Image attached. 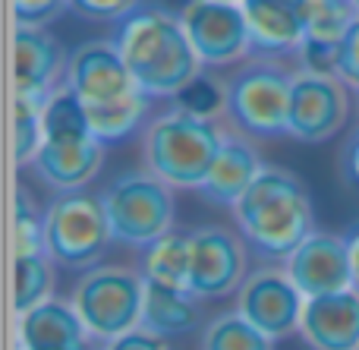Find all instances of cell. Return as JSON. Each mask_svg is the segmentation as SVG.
<instances>
[{
    "instance_id": "16",
    "label": "cell",
    "mask_w": 359,
    "mask_h": 350,
    "mask_svg": "<svg viewBox=\"0 0 359 350\" xmlns=\"http://www.w3.org/2000/svg\"><path fill=\"white\" fill-rule=\"evenodd\" d=\"M44 187L57 193L86 189L104 168V142L95 136L82 139H44L38 155L29 164Z\"/></svg>"
},
{
    "instance_id": "32",
    "label": "cell",
    "mask_w": 359,
    "mask_h": 350,
    "mask_svg": "<svg viewBox=\"0 0 359 350\" xmlns=\"http://www.w3.org/2000/svg\"><path fill=\"white\" fill-rule=\"evenodd\" d=\"M69 6V0H13L16 25H44L57 19Z\"/></svg>"
},
{
    "instance_id": "8",
    "label": "cell",
    "mask_w": 359,
    "mask_h": 350,
    "mask_svg": "<svg viewBox=\"0 0 359 350\" xmlns=\"http://www.w3.org/2000/svg\"><path fill=\"white\" fill-rule=\"evenodd\" d=\"M353 111V88L334 73H312L293 69L290 86V114H287V136L297 142H328L350 123Z\"/></svg>"
},
{
    "instance_id": "9",
    "label": "cell",
    "mask_w": 359,
    "mask_h": 350,
    "mask_svg": "<svg viewBox=\"0 0 359 350\" xmlns=\"http://www.w3.org/2000/svg\"><path fill=\"white\" fill-rule=\"evenodd\" d=\"M180 22L202 67H236L252 54V38L240 4L189 0L180 13Z\"/></svg>"
},
{
    "instance_id": "19",
    "label": "cell",
    "mask_w": 359,
    "mask_h": 350,
    "mask_svg": "<svg viewBox=\"0 0 359 350\" xmlns=\"http://www.w3.org/2000/svg\"><path fill=\"white\" fill-rule=\"evenodd\" d=\"M16 341L19 350H86L88 332L73 300L48 297L35 309L19 316Z\"/></svg>"
},
{
    "instance_id": "13",
    "label": "cell",
    "mask_w": 359,
    "mask_h": 350,
    "mask_svg": "<svg viewBox=\"0 0 359 350\" xmlns=\"http://www.w3.org/2000/svg\"><path fill=\"white\" fill-rule=\"evenodd\" d=\"M13 60H16V98H25L32 105L44 107V101L67 79L69 57L44 25H16Z\"/></svg>"
},
{
    "instance_id": "34",
    "label": "cell",
    "mask_w": 359,
    "mask_h": 350,
    "mask_svg": "<svg viewBox=\"0 0 359 350\" xmlns=\"http://www.w3.org/2000/svg\"><path fill=\"white\" fill-rule=\"evenodd\" d=\"M104 350H168V341L151 335V332H145V328H133V332L107 341Z\"/></svg>"
},
{
    "instance_id": "21",
    "label": "cell",
    "mask_w": 359,
    "mask_h": 350,
    "mask_svg": "<svg viewBox=\"0 0 359 350\" xmlns=\"http://www.w3.org/2000/svg\"><path fill=\"white\" fill-rule=\"evenodd\" d=\"M189 269H192L189 234L170 231L142 250V278L151 284L189 290Z\"/></svg>"
},
{
    "instance_id": "5",
    "label": "cell",
    "mask_w": 359,
    "mask_h": 350,
    "mask_svg": "<svg viewBox=\"0 0 359 350\" xmlns=\"http://www.w3.org/2000/svg\"><path fill=\"white\" fill-rule=\"evenodd\" d=\"M101 206L111 221L114 243L145 250L174 231L177 202L174 187L151 170H126L101 189Z\"/></svg>"
},
{
    "instance_id": "26",
    "label": "cell",
    "mask_w": 359,
    "mask_h": 350,
    "mask_svg": "<svg viewBox=\"0 0 359 350\" xmlns=\"http://www.w3.org/2000/svg\"><path fill=\"white\" fill-rule=\"evenodd\" d=\"M202 350H274V341L233 309V313H217L205 325Z\"/></svg>"
},
{
    "instance_id": "18",
    "label": "cell",
    "mask_w": 359,
    "mask_h": 350,
    "mask_svg": "<svg viewBox=\"0 0 359 350\" xmlns=\"http://www.w3.org/2000/svg\"><path fill=\"white\" fill-rule=\"evenodd\" d=\"M249 38L255 54L280 57L299 54L306 41L303 29V0H243Z\"/></svg>"
},
{
    "instance_id": "35",
    "label": "cell",
    "mask_w": 359,
    "mask_h": 350,
    "mask_svg": "<svg viewBox=\"0 0 359 350\" xmlns=\"http://www.w3.org/2000/svg\"><path fill=\"white\" fill-rule=\"evenodd\" d=\"M341 174L347 183H356L359 187V126L353 136L347 139V145L341 149Z\"/></svg>"
},
{
    "instance_id": "12",
    "label": "cell",
    "mask_w": 359,
    "mask_h": 350,
    "mask_svg": "<svg viewBox=\"0 0 359 350\" xmlns=\"http://www.w3.org/2000/svg\"><path fill=\"white\" fill-rule=\"evenodd\" d=\"M63 86L73 88L86 107L92 105H111L126 95L139 92L130 67H126L120 48L114 38H92L82 41L67 60V79Z\"/></svg>"
},
{
    "instance_id": "2",
    "label": "cell",
    "mask_w": 359,
    "mask_h": 350,
    "mask_svg": "<svg viewBox=\"0 0 359 350\" xmlns=\"http://www.w3.org/2000/svg\"><path fill=\"white\" fill-rule=\"evenodd\" d=\"M114 44L120 48L139 92L149 98H177V92L202 73L180 16L164 6L142 4L117 22Z\"/></svg>"
},
{
    "instance_id": "24",
    "label": "cell",
    "mask_w": 359,
    "mask_h": 350,
    "mask_svg": "<svg viewBox=\"0 0 359 350\" xmlns=\"http://www.w3.org/2000/svg\"><path fill=\"white\" fill-rule=\"evenodd\" d=\"M44 139H82L92 136L88 126V107L73 88L60 86L41 107Z\"/></svg>"
},
{
    "instance_id": "4",
    "label": "cell",
    "mask_w": 359,
    "mask_h": 350,
    "mask_svg": "<svg viewBox=\"0 0 359 350\" xmlns=\"http://www.w3.org/2000/svg\"><path fill=\"white\" fill-rule=\"evenodd\" d=\"M290 86L293 73L278 57H246L243 63H236L233 73L224 76V92H227L224 120L252 139L287 136Z\"/></svg>"
},
{
    "instance_id": "23",
    "label": "cell",
    "mask_w": 359,
    "mask_h": 350,
    "mask_svg": "<svg viewBox=\"0 0 359 350\" xmlns=\"http://www.w3.org/2000/svg\"><path fill=\"white\" fill-rule=\"evenodd\" d=\"M50 290H54V259H50V253H16V275H13V309H16V316L44 303Z\"/></svg>"
},
{
    "instance_id": "30",
    "label": "cell",
    "mask_w": 359,
    "mask_h": 350,
    "mask_svg": "<svg viewBox=\"0 0 359 350\" xmlns=\"http://www.w3.org/2000/svg\"><path fill=\"white\" fill-rule=\"evenodd\" d=\"M69 6L95 22H120L130 13H136L142 0H69Z\"/></svg>"
},
{
    "instance_id": "27",
    "label": "cell",
    "mask_w": 359,
    "mask_h": 350,
    "mask_svg": "<svg viewBox=\"0 0 359 350\" xmlns=\"http://www.w3.org/2000/svg\"><path fill=\"white\" fill-rule=\"evenodd\" d=\"M174 107L192 114V117L202 120H224L227 117V92H224V82H215L211 76L198 73L192 82H186L177 92Z\"/></svg>"
},
{
    "instance_id": "31",
    "label": "cell",
    "mask_w": 359,
    "mask_h": 350,
    "mask_svg": "<svg viewBox=\"0 0 359 350\" xmlns=\"http://www.w3.org/2000/svg\"><path fill=\"white\" fill-rule=\"evenodd\" d=\"M299 67L312 69V73H334L337 76V60H341V44L331 41H312L306 38L299 48Z\"/></svg>"
},
{
    "instance_id": "25",
    "label": "cell",
    "mask_w": 359,
    "mask_h": 350,
    "mask_svg": "<svg viewBox=\"0 0 359 350\" xmlns=\"http://www.w3.org/2000/svg\"><path fill=\"white\" fill-rule=\"evenodd\" d=\"M299 13H303L306 38L331 44H341V38L359 16L353 0H303Z\"/></svg>"
},
{
    "instance_id": "38",
    "label": "cell",
    "mask_w": 359,
    "mask_h": 350,
    "mask_svg": "<svg viewBox=\"0 0 359 350\" xmlns=\"http://www.w3.org/2000/svg\"><path fill=\"white\" fill-rule=\"evenodd\" d=\"M353 98H356V105H359V88H356V92H353Z\"/></svg>"
},
{
    "instance_id": "3",
    "label": "cell",
    "mask_w": 359,
    "mask_h": 350,
    "mask_svg": "<svg viewBox=\"0 0 359 350\" xmlns=\"http://www.w3.org/2000/svg\"><path fill=\"white\" fill-rule=\"evenodd\" d=\"M224 142V120H202L170 107L145 123V170L174 189H198Z\"/></svg>"
},
{
    "instance_id": "17",
    "label": "cell",
    "mask_w": 359,
    "mask_h": 350,
    "mask_svg": "<svg viewBox=\"0 0 359 350\" xmlns=\"http://www.w3.org/2000/svg\"><path fill=\"white\" fill-rule=\"evenodd\" d=\"M299 338L309 350H359V290L306 300Z\"/></svg>"
},
{
    "instance_id": "20",
    "label": "cell",
    "mask_w": 359,
    "mask_h": 350,
    "mask_svg": "<svg viewBox=\"0 0 359 350\" xmlns=\"http://www.w3.org/2000/svg\"><path fill=\"white\" fill-rule=\"evenodd\" d=\"M198 322H202V300L192 290L145 281L142 322H139V328L168 341V338H183V335L196 332Z\"/></svg>"
},
{
    "instance_id": "1",
    "label": "cell",
    "mask_w": 359,
    "mask_h": 350,
    "mask_svg": "<svg viewBox=\"0 0 359 350\" xmlns=\"http://www.w3.org/2000/svg\"><path fill=\"white\" fill-rule=\"evenodd\" d=\"M233 221L252 253L271 262H287V256L316 231L309 187L293 170L265 164L233 206Z\"/></svg>"
},
{
    "instance_id": "37",
    "label": "cell",
    "mask_w": 359,
    "mask_h": 350,
    "mask_svg": "<svg viewBox=\"0 0 359 350\" xmlns=\"http://www.w3.org/2000/svg\"><path fill=\"white\" fill-rule=\"evenodd\" d=\"M217 4H243V0H217Z\"/></svg>"
},
{
    "instance_id": "39",
    "label": "cell",
    "mask_w": 359,
    "mask_h": 350,
    "mask_svg": "<svg viewBox=\"0 0 359 350\" xmlns=\"http://www.w3.org/2000/svg\"><path fill=\"white\" fill-rule=\"evenodd\" d=\"M353 4H356V10H359V0H353Z\"/></svg>"
},
{
    "instance_id": "11",
    "label": "cell",
    "mask_w": 359,
    "mask_h": 350,
    "mask_svg": "<svg viewBox=\"0 0 359 350\" xmlns=\"http://www.w3.org/2000/svg\"><path fill=\"white\" fill-rule=\"evenodd\" d=\"M192 269L189 290L198 300H221L236 294L249 278V243L230 227H198L189 234Z\"/></svg>"
},
{
    "instance_id": "29",
    "label": "cell",
    "mask_w": 359,
    "mask_h": 350,
    "mask_svg": "<svg viewBox=\"0 0 359 350\" xmlns=\"http://www.w3.org/2000/svg\"><path fill=\"white\" fill-rule=\"evenodd\" d=\"M16 253H38V250H48L44 243V212H38V206L32 202V196L25 189L16 193Z\"/></svg>"
},
{
    "instance_id": "6",
    "label": "cell",
    "mask_w": 359,
    "mask_h": 350,
    "mask_svg": "<svg viewBox=\"0 0 359 350\" xmlns=\"http://www.w3.org/2000/svg\"><path fill=\"white\" fill-rule=\"evenodd\" d=\"M69 300H73L88 338L107 344V341L139 328L145 278L123 265H95L79 275Z\"/></svg>"
},
{
    "instance_id": "22",
    "label": "cell",
    "mask_w": 359,
    "mask_h": 350,
    "mask_svg": "<svg viewBox=\"0 0 359 350\" xmlns=\"http://www.w3.org/2000/svg\"><path fill=\"white\" fill-rule=\"evenodd\" d=\"M149 107H151V98L145 92H133L120 101H111V105H92L88 107L92 136L101 139L104 145L130 139L139 126L149 123Z\"/></svg>"
},
{
    "instance_id": "28",
    "label": "cell",
    "mask_w": 359,
    "mask_h": 350,
    "mask_svg": "<svg viewBox=\"0 0 359 350\" xmlns=\"http://www.w3.org/2000/svg\"><path fill=\"white\" fill-rule=\"evenodd\" d=\"M16 123H13V142H16V164L29 168L32 158L44 145V126H41V105H32L25 98H16Z\"/></svg>"
},
{
    "instance_id": "7",
    "label": "cell",
    "mask_w": 359,
    "mask_h": 350,
    "mask_svg": "<svg viewBox=\"0 0 359 350\" xmlns=\"http://www.w3.org/2000/svg\"><path fill=\"white\" fill-rule=\"evenodd\" d=\"M111 240L114 234L101 196H92L86 189L57 193V199L44 208V243L50 259L63 269L88 271L101 265Z\"/></svg>"
},
{
    "instance_id": "33",
    "label": "cell",
    "mask_w": 359,
    "mask_h": 350,
    "mask_svg": "<svg viewBox=\"0 0 359 350\" xmlns=\"http://www.w3.org/2000/svg\"><path fill=\"white\" fill-rule=\"evenodd\" d=\"M337 76L347 82L350 88H359V16L341 38V60H337Z\"/></svg>"
},
{
    "instance_id": "36",
    "label": "cell",
    "mask_w": 359,
    "mask_h": 350,
    "mask_svg": "<svg viewBox=\"0 0 359 350\" xmlns=\"http://www.w3.org/2000/svg\"><path fill=\"white\" fill-rule=\"evenodd\" d=\"M347 240V256H350V281H353V290H359V221L344 234Z\"/></svg>"
},
{
    "instance_id": "15",
    "label": "cell",
    "mask_w": 359,
    "mask_h": 350,
    "mask_svg": "<svg viewBox=\"0 0 359 350\" xmlns=\"http://www.w3.org/2000/svg\"><path fill=\"white\" fill-rule=\"evenodd\" d=\"M262 168H265V161H262L259 152H255L252 136L240 133L236 126H230L227 120H224L221 152H217L208 177H205V183L196 193L202 196L205 202H211V206L233 208L236 202L243 199V193L255 183V177L262 174Z\"/></svg>"
},
{
    "instance_id": "10",
    "label": "cell",
    "mask_w": 359,
    "mask_h": 350,
    "mask_svg": "<svg viewBox=\"0 0 359 350\" xmlns=\"http://www.w3.org/2000/svg\"><path fill=\"white\" fill-rule=\"evenodd\" d=\"M303 307L306 297L299 294L284 265H262V269L249 271L243 288L236 290V313L271 341L299 335Z\"/></svg>"
},
{
    "instance_id": "14",
    "label": "cell",
    "mask_w": 359,
    "mask_h": 350,
    "mask_svg": "<svg viewBox=\"0 0 359 350\" xmlns=\"http://www.w3.org/2000/svg\"><path fill=\"white\" fill-rule=\"evenodd\" d=\"M284 269H287V275L293 278V284L299 288V294H303L306 300L353 288V281H350V256H347V240H344V234L312 231L309 237L287 256Z\"/></svg>"
}]
</instances>
